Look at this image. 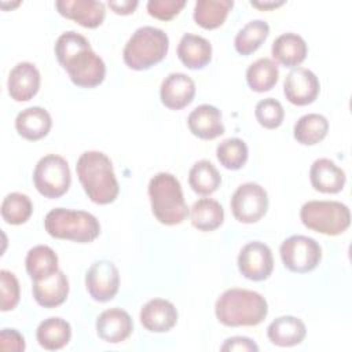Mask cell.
Instances as JSON below:
<instances>
[{
  "label": "cell",
  "mask_w": 352,
  "mask_h": 352,
  "mask_svg": "<svg viewBox=\"0 0 352 352\" xmlns=\"http://www.w3.org/2000/svg\"><path fill=\"white\" fill-rule=\"evenodd\" d=\"M55 7L62 16L89 29L102 25L106 15L104 4L96 0H58Z\"/></svg>",
  "instance_id": "15"
},
{
  "label": "cell",
  "mask_w": 352,
  "mask_h": 352,
  "mask_svg": "<svg viewBox=\"0 0 352 352\" xmlns=\"http://www.w3.org/2000/svg\"><path fill=\"white\" fill-rule=\"evenodd\" d=\"M7 88L15 102L30 100L40 88L38 69L32 62L16 63L8 74Z\"/></svg>",
  "instance_id": "16"
},
{
  "label": "cell",
  "mask_w": 352,
  "mask_h": 352,
  "mask_svg": "<svg viewBox=\"0 0 352 352\" xmlns=\"http://www.w3.org/2000/svg\"><path fill=\"white\" fill-rule=\"evenodd\" d=\"M214 314L220 323L228 327L256 326L268 314L267 300L248 289H228L216 301Z\"/></svg>",
  "instance_id": "3"
},
{
  "label": "cell",
  "mask_w": 352,
  "mask_h": 352,
  "mask_svg": "<svg viewBox=\"0 0 352 352\" xmlns=\"http://www.w3.org/2000/svg\"><path fill=\"white\" fill-rule=\"evenodd\" d=\"M254 116L261 126L267 129H275L283 122L285 110L279 100L274 98H265L256 104Z\"/></svg>",
  "instance_id": "36"
},
{
  "label": "cell",
  "mask_w": 352,
  "mask_h": 352,
  "mask_svg": "<svg viewBox=\"0 0 352 352\" xmlns=\"http://www.w3.org/2000/svg\"><path fill=\"white\" fill-rule=\"evenodd\" d=\"M52 125L50 113L38 106L28 107L15 118L16 132L28 140H40L48 135Z\"/></svg>",
  "instance_id": "25"
},
{
  "label": "cell",
  "mask_w": 352,
  "mask_h": 352,
  "mask_svg": "<svg viewBox=\"0 0 352 352\" xmlns=\"http://www.w3.org/2000/svg\"><path fill=\"white\" fill-rule=\"evenodd\" d=\"M168 48L169 38L162 29L142 26L126 41L122 58L129 69L147 70L166 56Z\"/></svg>",
  "instance_id": "6"
},
{
  "label": "cell",
  "mask_w": 352,
  "mask_h": 352,
  "mask_svg": "<svg viewBox=\"0 0 352 352\" xmlns=\"http://www.w3.org/2000/svg\"><path fill=\"white\" fill-rule=\"evenodd\" d=\"M36 337L40 346L47 351H56L69 344L72 337V327L65 319L52 316L44 319L37 326Z\"/></svg>",
  "instance_id": "26"
},
{
  "label": "cell",
  "mask_w": 352,
  "mask_h": 352,
  "mask_svg": "<svg viewBox=\"0 0 352 352\" xmlns=\"http://www.w3.org/2000/svg\"><path fill=\"white\" fill-rule=\"evenodd\" d=\"M221 351H258V346L256 342H253L250 338L248 337H231L227 338L226 342L220 346Z\"/></svg>",
  "instance_id": "40"
},
{
  "label": "cell",
  "mask_w": 352,
  "mask_h": 352,
  "mask_svg": "<svg viewBox=\"0 0 352 352\" xmlns=\"http://www.w3.org/2000/svg\"><path fill=\"white\" fill-rule=\"evenodd\" d=\"M188 129L192 135L204 140H212L224 133L221 111L212 104H199L187 118Z\"/></svg>",
  "instance_id": "19"
},
{
  "label": "cell",
  "mask_w": 352,
  "mask_h": 352,
  "mask_svg": "<svg viewBox=\"0 0 352 352\" xmlns=\"http://www.w3.org/2000/svg\"><path fill=\"white\" fill-rule=\"evenodd\" d=\"M267 336L274 345L293 346L304 341L307 327L301 319L292 315H283L270 323L267 327Z\"/></svg>",
  "instance_id": "22"
},
{
  "label": "cell",
  "mask_w": 352,
  "mask_h": 352,
  "mask_svg": "<svg viewBox=\"0 0 352 352\" xmlns=\"http://www.w3.org/2000/svg\"><path fill=\"white\" fill-rule=\"evenodd\" d=\"M78 180L88 198L99 205L116 201L120 187L110 158L102 151H84L76 165Z\"/></svg>",
  "instance_id": "2"
},
{
  "label": "cell",
  "mask_w": 352,
  "mask_h": 352,
  "mask_svg": "<svg viewBox=\"0 0 352 352\" xmlns=\"http://www.w3.org/2000/svg\"><path fill=\"white\" fill-rule=\"evenodd\" d=\"M319 89L320 84L318 77L305 67L293 69L283 81V94L286 99L296 106H307L315 102Z\"/></svg>",
  "instance_id": "13"
},
{
  "label": "cell",
  "mask_w": 352,
  "mask_h": 352,
  "mask_svg": "<svg viewBox=\"0 0 352 352\" xmlns=\"http://www.w3.org/2000/svg\"><path fill=\"white\" fill-rule=\"evenodd\" d=\"M0 290H1V311H11L19 302V282L16 276L7 270L0 271Z\"/></svg>",
  "instance_id": "37"
},
{
  "label": "cell",
  "mask_w": 352,
  "mask_h": 352,
  "mask_svg": "<svg viewBox=\"0 0 352 352\" xmlns=\"http://www.w3.org/2000/svg\"><path fill=\"white\" fill-rule=\"evenodd\" d=\"M195 96L194 80L184 73L168 74L160 88V98L165 107L180 110L188 106Z\"/></svg>",
  "instance_id": "14"
},
{
  "label": "cell",
  "mask_w": 352,
  "mask_h": 352,
  "mask_svg": "<svg viewBox=\"0 0 352 352\" xmlns=\"http://www.w3.org/2000/svg\"><path fill=\"white\" fill-rule=\"evenodd\" d=\"M186 6L184 0H150L147 11L151 16L161 21H170Z\"/></svg>",
  "instance_id": "38"
},
{
  "label": "cell",
  "mask_w": 352,
  "mask_h": 352,
  "mask_svg": "<svg viewBox=\"0 0 352 352\" xmlns=\"http://www.w3.org/2000/svg\"><path fill=\"white\" fill-rule=\"evenodd\" d=\"M188 183L197 194L210 195L219 188L221 176L210 161L201 160L191 166L188 172Z\"/></svg>",
  "instance_id": "32"
},
{
  "label": "cell",
  "mask_w": 352,
  "mask_h": 352,
  "mask_svg": "<svg viewBox=\"0 0 352 352\" xmlns=\"http://www.w3.org/2000/svg\"><path fill=\"white\" fill-rule=\"evenodd\" d=\"M177 322L176 307L164 298H153L140 309V323L153 333L169 331Z\"/></svg>",
  "instance_id": "18"
},
{
  "label": "cell",
  "mask_w": 352,
  "mask_h": 352,
  "mask_svg": "<svg viewBox=\"0 0 352 352\" xmlns=\"http://www.w3.org/2000/svg\"><path fill=\"white\" fill-rule=\"evenodd\" d=\"M109 7L120 15H128L132 14L135 11V8L138 7V1L136 0H109Z\"/></svg>",
  "instance_id": "41"
},
{
  "label": "cell",
  "mask_w": 352,
  "mask_h": 352,
  "mask_svg": "<svg viewBox=\"0 0 352 352\" xmlns=\"http://www.w3.org/2000/svg\"><path fill=\"white\" fill-rule=\"evenodd\" d=\"M308 52L305 40L297 33H283L278 36L271 47V54L276 62L286 67H296L304 62Z\"/></svg>",
  "instance_id": "24"
},
{
  "label": "cell",
  "mask_w": 352,
  "mask_h": 352,
  "mask_svg": "<svg viewBox=\"0 0 352 352\" xmlns=\"http://www.w3.org/2000/svg\"><path fill=\"white\" fill-rule=\"evenodd\" d=\"M44 228L52 238L78 243L92 242L100 234V224L94 214L66 208L50 210L44 219Z\"/></svg>",
  "instance_id": "5"
},
{
  "label": "cell",
  "mask_w": 352,
  "mask_h": 352,
  "mask_svg": "<svg viewBox=\"0 0 352 352\" xmlns=\"http://www.w3.org/2000/svg\"><path fill=\"white\" fill-rule=\"evenodd\" d=\"M329 132V121L318 113L304 114L294 124V139L304 146H314L322 142Z\"/></svg>",
  "instance_id": "28"
},
{
  "label": "cell",
  "mask_w": 352,
  "mask_h": 352,
  "mask_svg": "<svg viewBox=\"0 0 352 352\" xmlns=\"http://www.w3.org/2000/svg\"><path fill=\"white\" fill-rule=\"evenodd\" d=\"M232 6V0H198L194 7V21L204 29H216L224 23Z\"/></svg>",
  "instance_id": "30"
},
{
  "label": "cell",
  "mask_w": 352,
  "mask_h": 352,
  "mask_svg": "<svg viewBox=\"0 0 352 352\" xmlns=\"http://www.w3.org/2000/svg\"><path fill=\"white\" fill-rule=\"evenodd\" d=\"M132 330V318L121 308L106 309L96 318V333L106 342H122L131 336Z\"/></svg>",
  "instance_id": "17"
},
{
  "label": "cell",
  "mask_w": 352,
  "mask_h": 352,
  "mask_svg": "<svg viewBox=\"0 0 352 352\" xmlns=\"http://www.w3.org/2000/svg\"><path fill=\"white\" fill-rule=\"evenodd\" d=\"M25 265L29 276L33 280H40L58 271V256L50 246L37 245L28 252Z\"/></svg>",
  "instance_id": "27"
},
{
  "label": "cell",
  "mask_w": 352,
  "mask_h": 352,
  "mask_svg": "<svg viewBox=\"0 0 352 352\" xmlns=\"http://www.w3.org/2000/svg\"><path fill=\"white\" fill-rule=\"evenodd\" d=\"M32 293L38 305L44 308H55L66 301L69 294V280L66 275L58 270L48 278L33 280Z\"/></svg>",
  "instance_id": "20"
},
{
  "label": "cell",
  "mask_w": 352,
  "mask_h": 352,
  "mask_svg": "<svg viewBox=\"0 0 352 352\" xmlns=\"http://www.w3.org/2000/svg\"><path fill=\"white\" fill-rule=\"evenodd\" d=\"M191 223L199 231H213L224 221V209L216 199L201 198L194 202L190 212Z\"/></svg>",
  "instance_id": "29"
},
{
  "label": "cell",
  "mask_w": 352,
  "mask_h": 352,
  "mask_svg": "<svg viewBox=\"0 0 352 352\" xmlns=\"http://www.w3.org/2000/svg\"><path fill=\"white\" fill-rule=\"evenodd\" d=\"M148 197L154 217L165 226H176L186 220L188 206L184 201L180 182L168 172H160L150 179Z\"/></svg>",
  "instance_id": "4"
},
{
  "label": "cell",
  "mask_w": 352,
  "mask_h": 352,
  "mask_svg": "<svg viewBox=\"0 0 352 352\" xmlns=\"http://www.w3.org/2000/svg\"><path fill=\"white\" fill-rule=\"evenodd\" d=\"M0 348L1 351L22 352L25 349V338L15 329H3L0 333Z\"/></svg>",
  "instance_id": "39"
},
{
  "label": "cell",
  "mask_w": 352,
  "mask_h": 352,
  "mask_svg": "<svg viewBox=\"0 0 352 352\" xmlns=\"http://www.w3.org/2000/svg\"><path fill=\"white\" fill-rule=\"evenodd\" d=\"M177 56L186 67L202 69L212 59V45L202 36L186 33L179 41Z\"/></svg>",
  "instance_id": "23"
},
{
  "label": "cell",
  "mask_w": 352,
  "mask_h": 352,
  "mask_svg": "<svg viewBox=\"0 0 352 352\" xmlns=\"http://www.w3.org/2000/svg\"><path fill=\"white\" fill-rule=\"evenodd\" d=\"M309 180L316 191L326 194L340 192L345 186V172L329 158H318L309 169Z\"/></svg>",
  "instance_id": "21"
},
{
  "label": "cell",
  "mask_w": 352,
  "mask_h": 352,
  "mask_svg": "<svg viewBox=\"0 0 352 352\" xmlns=\"http://www.w3.org/2000/svg\"><path fill=\"white\" fill-rule=\"evenodd\" d=\"M85 286L95 301L106 302L113 300L120 287L118 268L109 260L95 261L87 271Z\"/></svg>",
  "instance_id": "11"
},
{
  "label": "cell",
  "mask_w": 352,
  "mask_h": 352,
  "mask_svg": "<svg viewBox=\"0 0 352 352\" xmlns=\"http://www.w3.org/2000/svg\"><path fill=\"white\" fill-rule=\"evenodd\" d=\"M279 77L278 65L271 58H260L249 65L246 70L248 85L256 92L272 89Z\"/></svg>",
  "instance_id": "31"
},
{
  "label": "cell",
  "mask_w": 352,
  "mask_h": 352,
  "mask_svg": "<svg viewBox=\"0 0 352 352\" xmlns=\"http://www.w3.org/2000/svg\"><path fill=\"white\" fill-rule=\"evenodd\" d=\"M36 190L45 198H59L70 187L72 176L67 161L56 154H47L38 160L33 170Z\"/></svg>",
  "instance_id": "8"
},
{
  "label": "cell",
  "mask_w": 352,
  "mask_h": 352,
  "mask_svg": "<svg viewBox=\"0 0 352 352\" xmlns=\"http://www.w3.org/2000/svg\"><path fill=\"white\" fill-rule=\"evenodd\" d=\"M33 212V204L26 194L10 192L1 202V217L6 223L18 226L29 220Z\"/></svg>",
  "instance_id": "34"
},
{
  "label": "cell",
  "mask_w": 352,
  "mask_h": 352,
  "mask_svg": "<svg viewBox=\"0 0 352 352\" xmlns=\"http://www.w3.org/2000/svg\"><path fill=\"white\" fill-rule=\"evenodd\" d=\"M301 223L324 235H340L351 224V213L346 205L338 201H308L300 210Z\"/></svg>",
  "instance_id": "7"
},
{
  "label": "cell",
  "mask_w": 352,
  "mask_h": 352,
  "mask_svg": "<svg viewBox=\"0 0 352 352\" xmlns=\"http://www.w3.org/2000/svg\"><path fill=\"white\" fill-rule=\"evenodd\" d=\"M250 4L256 8H260V10H272V8H276L282 4H285V1H272V0H268V1H250Z\"/></svg>",
  "instance_id": "42"
},
{
  "label": "cell",
  "mask_w": 352,
  "mask_h": 352,
  "mask_svg": "<svg viewBox=\"0 0 352 352\" xmlns=\"http://www.w3.org/2000/svg\"><path fill=\"white\" fill-rule=\"evenodd\" d=\"M270 34V26L263 19H253L248 22L235 36L234 45L238 54L250 55L263 44Z\"/></svg>",
  "instance_id": "33"
},
{
  "label": "cell",
  "mask_w": 352,
  "mask_h": 352,
  "mask_svg": "<svg viewBox=\"0 0 352 352\" xmlns=\"http://www.w3.org/2000/svg\"><path fill=\"white\" fill-rule=\"evenodd\" d=\"M231 210L234 217L245 224L258 221L268 209V195L264 187L248 182L241 184L231 197Z\"/></svg>",
  "instance_id": "10"
},
{
  "label": "cell",
  "mask_w": 352,
  "mask_h": 352,
  "mask_svg": "<svg viewBox=\"0 0 352 352\" xmlns=\"http://www.w3.org/2000/svg\"><path fill=\"white\" fill-rule=\"evenodd\" d=\"M238 270L250 280L258 282L270 278L274 270L271 249L260 241L246 243L238 254Z\"/></svg>",
  "instance_id": "12"
},
{
  "label": "cell",
  "mask_w": 352,
  "mask_h": 352,
  "mask_svg": "<svg viewBox=\"0 0 352 352\" xmlns=\"http://www.w3.org/2000/svg\"><path fill=\"white\" fill-rule=\"evenodd\" d=\"M280 258L283 265L297 274H305L318 267L322 258L320 245L305 235H292L280 245Z\"/></svg>",
  "instance_id": "9"
},
{
  "label": "cell",
  "mask_w": 352,
  "mask_h": 352,
  "mask_svg": "<svg viewBox=\"0 0 352 352\" xmlns=\"http://www.w3.org/2000/svg\"><path fill=\"white\" fill-rule=\"evenodd\" d=\"M216 155L219 162L231 170L241 169L248 161V146L239 138H228L217 144Z\"/></svg>",
  "instance_id": "35"
},
{
  "label": "cell",
  "mask_w": 352,
  "mask_h": 352,
  "mask_svg": "<svg viewBox=\"0 0 352 352\" xmlns=\"http://www.w3.org/2000/svg\"><path fill=\"white\" fill-rule=\"evenodd\" d=\"M55 55L74 85L94 88L103 82L106 65L82 34L73 30L62 33L55 43Z\"/></svg>",
  "instance_id": "1"
}]
</instances>
